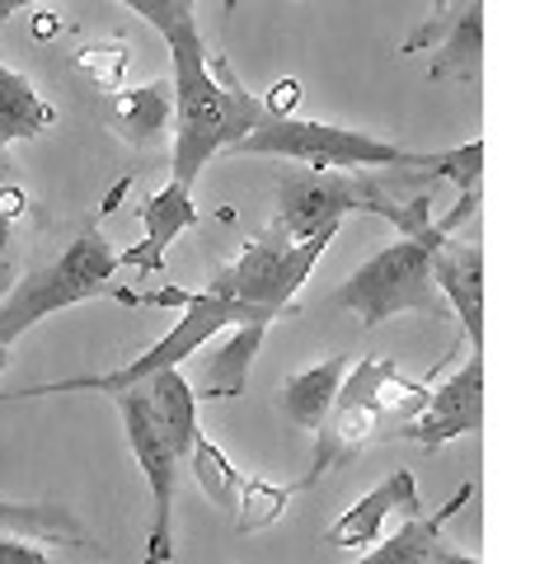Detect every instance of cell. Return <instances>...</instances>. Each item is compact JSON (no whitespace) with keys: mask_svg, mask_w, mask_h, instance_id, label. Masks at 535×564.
Returning <instances> with one entry per match:
<instances>
[{"mask_svg":"<svg viewBox=\"0 0 535 564\" xmlns=\"http://www.w3.org/2000/svg\"><path fill=\"white\" fill-rule=\"evenodd\" d=\"M165 47H170V66H174V80H170V99H174L170 170H174V184L193 188L211 155L230 151L240 137H249L259 128L268 104L259 95H249L226 62L207 57L198 24L165 33Z\"/></svg>","mask_w":535,"mask_h":564,"instance_id":"cell-1","label":"cell"},{"mask_svg":"<svg viewBox=\"0 0 535 564\" xmlns=\"http://www.w3.org/2000/svg\"><path fill=\"white\" fill-rule=\"evenodd\" d=\"M230 151L296 161L306 170H423L433 180H456L466 188H479V180H484V141L479 137L451 151H408L371 132H352L338 128V122H315L292 113H263L259 128L240 137Z\"/></svg>","mask_w":535,"mask_h":564,"instance_id":"cell-2","label":"cell"},{"mask_svg":"<svg viewBox=\"0 0 535 564\" xmlns=\"http://www.w3.org/2000/svg\"><path fill=\"white\" fill-rule=\"evenodd\" d=\"M474 207H479V193H460V203L446 212V217H437V226L427 236H400L395 245H385L381 254H371L362 269L329 296V306L352 311L367 329L395 321L404 311L433 315V321H451V311H446L437 282H433V254L451 240V231L460 221L474 217Z\"/></svg>","mask_w":535,"mask_h":564,"instance_id":"cell-3","label":"cell"},{"mask_svg":"<svg viewBox=\"0 0 535 564\" xmlns=\"http://www.w3.org/2000/svg\"><path fill=\"white\" fill-rule=\"evenodd\" d=\"M132 302H146V306H178L184 315L174 321V329L165 334L160 344H151L146 352H137L128 367H113V372H95V377H62V381H39V386H24L6 400H43V395H70V391H103V395H118V391H132V386L151 381L155 372L165 367H178L184 358H198V348L207 339H217L221 329L240 325V321H268L277 325L273 315L263 311H249V306H236V302H221L211 296L207 288L203 292H184V288H155V292H141Z\"/></svg>","mask_w":535,"mask_h":564,"instance_id":"cell-4","label":"cell"},{"mask_svg":"<svg viewBox=\"0 0 535 564\" xmlns=\"http://www.w3.org/2000/svg\"><path fill=\"white\" fill-rule=\"evenodd\" d=\"M118 269L122 263H118L113 240L89 221L57 259L39 263V269L24 273L6 296H0V344L14 348V339H24V334L39 321H47V315L80 306V302H95V296H113Z\"/></svg>","mask_w":535,"mask_h":564,"instance_id":"cell-5","label":"cell"},{"mask_svg":"<svg viewBox=\"0 0 535 564\" xmlns=\"http://www.w3.org/2000/svg\"><path fill=\"white\" fill-rule=\"evenodd\" d=\"M338 231H343V226H325V231H315L306 240H282L268 231L263 240L249 245L236 263H226V269L207 282V292L221 296V302H236V306L263 311V315H273V321H282V315H292L301 282L315 273V263L325 259Z\"/></svg>","mask_w":535,"mask_h":564,"instance_id":"cell-6","label":"cell"},{"mask_svg":"<svg viewBox=\"0 0 535 564\" xmlns=\"http://www.w3.org/2000/svg\"><path fill=\"white\" fill-rule=\"evenodd\" d=\"M381 367H385V358H362L343 372V386H338V395H334L329 419L315 429V462L301 480H292L296 494L315 489L334 466H348L352 456H362L381 437V429L390 423L381 410Z\"/></svg>","mask_w":535,"mask_h":564,"instance_id":"cell-7","label":"cell"},{"mask_svg":"<svg viewBox=\"0 0 535 564\" xmlns=\"http://www.w3.org/2000/svg\"><path fill=\"white\" fill-rule=\"evenodd\" d=\"M118 414H122V433H128V447L137 456L141 475H146L151 489V532H146V564H170L174 560V494H178V475L184 462L170 447V437L160 433V423L146 404V391L132 386V391H118Z\"/></svg>","mask_w":535,"mask_h":564,"instance_id":"cell-8","label":"cell"},{"mask_svg":"<svg viewBox=\"0 0 535 564\" xmlns=\"http://www.w3.org/2000/svg\"><path fill=\"white\" fill-rule=\"evenodd\" d=\"M479 429H484V352H470L437 391H427L423 410L408 423H400L390 437L418 443L423 452H437L446 443H456V437H474Z\"/></svg>","mask_w":535,"mask_h":564,"instance_id":"cell-9","label":"cell"},{"mask_svg":"<svg viewBox=\"0 0 535 564\" xmlns=\"http://www.w3.org/2000/svg\"><path fill=\"white\" fill-rule=\"evenodd\" d=\"M418 47H437L433 57V80H479L484 66V0H466V10L456 14H427V20L404 39V57H414Z\"/></svg>","mask_w":535,"mask_h":564,"instance_id":"cell-10","label":"cell"},{"mask_svg":"<svg viewBox=\"0 0 535 564\" xmlns=\"http://www.w3.org/2000/svg\"><path fill=\"white\" fill-rule=\"evenodd\" d=\"M433 282L441 292L446 311L460 321V334H466L470 352H484V250L479 245H460L446 240L433 254Z\"/></svg>","mask_w":535,"mask_h":564,"instance_id":"cell-11","label":"cell"},{"mask_svg":"<svg viewBox=\"0 0 535 564\" xmlns=\"http://www.w3.org/2000/svg\"><path fill=\"white\" fill-rule=\"evenodd\" d=\"M390 513H404V518L423 513V494H418V485H414V475H408V470L385 475L376 489L362 494V499H357L348 513L325 532V541L338 545V551H362V545H376Z\"/></svg>","mask_w":535,"mask_h":564,"instance_id":"cell-12","label":"cell"},{"mask_svg":"<svg viewBox=\"0 0 535 564\" xmlns=\"http://www.w3.org/2000/svg\"><path fill=\"white\" fill-rule=\"evenodd\" d=\"M141 226H146V236H141L137 250H122L118 263H122V269H137L141 278H151V273H160L170 245L184 236L188 226H198V203H193V188L170 180L160 193H151L146 207H141Z\"/></svg>","mask_w":535,"mask_h":564,"instance_id":"cell-13","label":"cell"},{"mask_svg":"<svg viewBox=\"0 0 535 564\" xmlns=\"http://www.w3.org/2000/svg\"><path fill=\"white\" fill-rule=\"evenodd\" d=\"M343 372H348V352H334V358L306 367V372H292L287 381H282V395H277L282 419L301 433H315L334 410V395H338V386H343Z\"/></svg>","mask_w":535,"mask_h":564,"instance_id":"cell-14","label":"cell"},{"mask_svg":"<svg viewBox=\"0 0 535 564\" xmlns=\"http://www.w3.org/2000/svg\"><path fill=\"white\" fill-rule=\"evenodd\" d=\"M268 321H240V325H230L226 334V344L211 352V362H207V377L203 386L193 395L203 400H230V395H244V386H249V372H254V358H259V348L268 339Z\"/></svg>","mask_w":535,"mask_h":564,"instance_id":"cell-15","label":"cell"},{"mask_svg":"<svg viewBox=\"0 0 535 564\" xmlns=\"http://www.w3.org/2000/svg\"><path fill=\"white\" fill-rule=\"evenodd\" d=\"M470 499H474V480H470V485H460L441 508H423V513H414L395 536H390V541H376L357 564H423L427 551H433V545L441 541V527L451 522Z\"/></svg>","mask_w":535,"mask_h":564,"instance_id":"cell-16","label":"cell"},{"mask_svg":"<svg viewBox=\"0 0 535 564\" xmlns=\"http://www.w3.org/2000/svg\"><path fill=\"white\" fill-rule=\"evenodd\" d=\"M174 118V99H170V80H146L137 90H113L109 95V128L132 141V147H160Z\"/></svg>","mask_w":535,"mask_h":564,"instance_id":"cell-17","label":"cell"},{"mask_svg":"<svg viewBox=\"0 0 535 564\" xmlns=\"http://www.w3.org/2000/svg\"><path fill=\"white\" fill-rule=\"evenodd\" d=\"M141 391H146V404L160 423V433L170 437V447L178 452V462L188 466V447L193 437L203 433L198 423V395H193L188 377L178 372V367H165V372H155L151 381H141Z\"/></svg>","mask_w":535,"mask_h":564,"instance_id":"cell-18","label":"cell"},{"mask_svg":"<svg viewBox=\"0 0 535 564\" xmlns=\"http://www.w3.org/2000/svg\"><path fill=\"white\" fill-rule=\"evenodd\" d=\"M52 122H57V109L33 90V80L0 62V151L14 147V141H33Z\"/></svg>","mask_w":535,"mask_h":564,"instance_id":"cell-19","label":"cell"},{"mask_svg":"<svg viewBox=\"0 0 535 564\" xmlns=\"http://www.w3.org/2000/svg\"><path fill=\"white\" fill-rule=\"evenodd\" d=\"M0 532H14V536H29V541H47V545H89L85 522L70 513L62 503H14V499H0Z\"/></svg>","mask_w":535,"mask_h":564,"instance_id":"cell-20","label":"cell"},{"mask_svg":"<svg viewBox=\"0 0 535 564\" xmlns=\"http://www.w3.org/2000/svg\"><path fill=\"white\" fill-rule=\"evenodd\" d=\"M188 466L193 475H198V489L207 494L211 503H221L226 513H236V499H240V485H244V475L226 462V452L211 443L207 433L193 437V447H188Z\"/></svg>","mask_w":535,"mask_h":564,"instance_id":"cell-21","label":"cell"},{"mask_svg":"<svg viewBox=\"0 0 535 564\" xmlns=\"http://www.w3.org/2000/svg\"><path fill=\"white\" fill-rule=\"evenodd\" d=\"M292 485H273V480H244L240 485V499H236V513H230V522H236V532L249 536V532H263V527H273L282 513H287L292 503Z\"/></svg>","mask_w":535,"mask_h":564,"instance_id":"cell-22","label":"cell"},{"mask_svg":"<svg viewBox=\"0 0 535 564\" xmlns=\"http://www.w3.org/2000/svg\"><path fill=\"white\" fill-rule=\"evenodd\" d=\"M76 66L89 85H99L103 95H113V90H122V76H128V66H132V47H128V39L85 43L76 52Z\"/></svg>","mask_w":535,"mask_h":564,"instance_id":"cell-23","label":"cell"},{"mask_svg":"<svg viewBox=\"0 0 535 564\" xmlns=\"http://www.w3.org/2000/svg\"><path fill=\"white\" fill-rule=\"evenodd\" d=\"M132 14H141L146 24L160 29V39L174 29H184V24H198V14H193V0H122Z\"/></svg>","mask_w":535,"mask_h":564,"instance_id":"cell-24","label":"cell"},{"mask_svg":"<svg viewBox=\"0 0 535 564\" xmlns=\"http://www.w3.org/2000/svg\"><path fill=\"white\" fill-rule=\"evenodd\" d=\"M0 564H70V560H57V555L43 551V545L29 541V536L0 532Z\"/></svg>","mask_w":535,"mask_h":564,"instance_id":"cell-25","label":"cell"},{"mask_svg":"<svg viewBox=\"0 0 535 564\" xmlns=\"http://www.w3.org/2000/svg\"><path fill=\"white\" fill-rule=\"evenodd\" d=\"M14 288V221L0 212V296Z\"/></svg>","mask_w":535,"mask_h":564,"instance_id":"cell-26","label":"cell"},{"mask_svg":"<svg viewBox=\"0 0 535 564\" xmlns=\"http://www.w3.org/2000/svg\"><path fill=\"white\" fill-rule=\"evenodd\" d=\"M423 564H484V560H479V555H460V551H451L446 541H437L433 551H427V560H423Z\"/></svg>","mask_w":535,"mask_h":564,"instance_id":"cell-27","label":"cell"},{"mask_svg":"<svg viewBox=\"0 0 535 564\" xmlns=\"http://www.w3.org/2000/svg\"><path fill=\"white\" fill-rule=\"evenodd\" d=\"M24 6H39V0H0V24H6L10 14H20Z\"/></svg>","mask_w":535,"mask_h":564,"instance_id":"cell-28","label":"cell"},{"mask_svg":"<svg viewBox=\"0 0 535 564\" xmlns=\"http://www.w3.org/2000/svg\"><path fill=\"white\" fill-rule=\"evenodd\" d=\"M10 367V344H0V372H6Z\"/></svg>","mask_w":535,"mask_h":564,"instance_id":"cell-29","label":"cell"},{"mask_svg":"<svg viewBox=\"0 0 535 564\" xmlns=\"http://www.w3.org/2000/svg\"><path fill=\"white\" fill-rule=\"evenodd\" d=\"M10 170H14V165L6 161V151H0V184H6V174H10Z\"/></svg>","mask_w":535,"mask_h":564,"instance_id":"cell-30","label":"cell"},{"mask_svg":"<svg viewBox=\"0 0 535 564\" xmlns=\"http://www.w3.org/2000/svg\"><path fill=\"white\" fill-rule=\"evenodd\" d=\"M451 10V0H433V14H446Z\"/></svg>","mask_w":535,"mask_h":564,"instance_id":"cell-31","label":"cell"},{"mask_svg":"<svg viewBox=\"0 0 535 564\" xmlns=\"http://www.w3.org/2000/svg\"><path fill=\"white\" fill-rule=\"evenodd\" d=\"M221 6H226V10H236V6H240V0H221Z\"/></svg>","mask_w":535,"mask_h":564,"instance_id":"cell-32","label":"cell"}]
</instances>
